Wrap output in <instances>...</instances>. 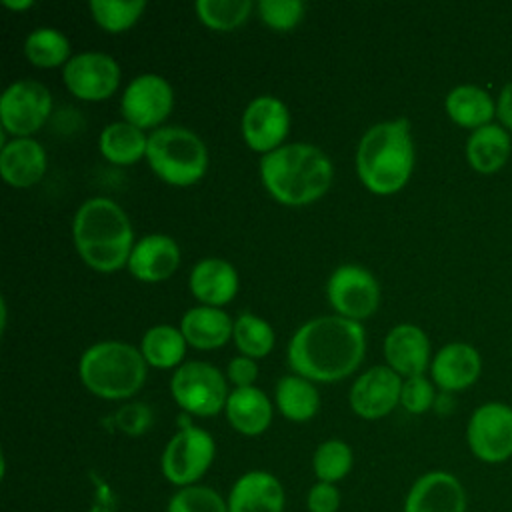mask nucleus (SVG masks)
Segmentation results:
<instances>
[{
	"mask_svg": "<svg viewBox=\"0 0 512 512\" xmlns=\"http://www.w3.org/2000/svg\"><path fill=\"white\" fill-rule=\"evenodd\" d=\"M366 350V330L344 316H318L302 324L288 344L294 374L312 382H334L352 374Z\"/></svg>",
	"mask_w": 512,
	"mask_h": 512,
	"instance_id": "1",
	"label": "nucleus"
},
{
	"mask_svg": "<svg viewBox=\"0 0 512 512\" xmlns=\"http://www.w3.org/2000/svg\"><path fill=\"white\" fill-rule=\"evenodd\" d=\"M72 240L80 258L98 272H114L126 266L134 248L128 214L104 196L80 204L72 220Z\"/></svg>",
	"mask_w": 512,
	"mask_h": 512,
	"instance_id": "2",
	"label": "nucleus"
},
{
	"mask_svg": "<svg viewBox=\"0 0 512 512\" xmlns=\"http://www.w3.org/2000/svg\"><path fill=\"white\" fill-rule=\"evenodd\" d=\"M332 174L330 158L308 142L282 144L260 160L264 188L288 206L310 204L324 196L332 184Z\"/></svg>",
	"mask_w": 512,
	"mask_h": 512,
	"instance_id": "3",
	"label": "nucleus"
},
{
	"mask_svg": "<svg viewBox=\"0 0 512 512\" xmlns=\"http://www.w3.org/2000/svg\"><path fill=\"white\" fill-rule=\"evenodd\" d=\"M414 168V142L406 118L384 120L370 126L356 150V170L362 184L374 194H394Z\"/></svg>",
	"mask_w": 512,
	"mask_h": 512,
	"instance_id": "4",
	"label": "nucleus"
},
{
	"mask_svg": "<svg viewBox=\"0 0 512 512\" xmlns=\"http://www.w3.org/2000/svg\"><path fill=\"white\" fill-rule=\"evenodd\" d=\"M148 364L140 348L104 340L86 348L78 362L82 384L96 396L106 400H122L134 396L146 380Z\"/></svg>",
	"mask_w": 512,
	"mask_h": 512,
	"instance_id": "5",
	"label": "nucleus"
},
{
	"mask_svg": "<svg viewBox=\"0 0 512 512\" xmlns=\"http://www.w3.org/2000/svg\"><path fill=\"white\" fill-rule=\"evenodd\" d=\"M146 160L160 180L190 186L206 174L208 150L196 132L184 126H160L148 134Z\"/></svg>",
	"mask_w": 512,
	"mask_h": 512,
	"instance_id": "6",
	"label": "nucleus"
},
{
	"mask_svg": "<svg viewBox=\"0 0 512 512\" xmlns=\"http://www.w3.org/2000/svg\"><path fill=\"white\" fill-rule=\"evenodd\" d=\"M174 402L194 416H216L226 408L228 386L224 374L202 360L180 364L170 380Z\"/></svg>",
	"mask_w": 512,
	"mask_h": 512,
	"instance_id": "7",
	"label": "nucleus"
},
{
	"mask_svg": "<svg viewBox=\"0 0 512 512\" xmlns=\"http://www.w3.org/2000/svg\"><path fill=\"white\" fill-rule=\"evenodd\" d=\"M216 456V442L200 426H182L164 446L160 468L164 478L176 488L198 484L210 470Z\"/></svg>",
	"mask_w": 512,
	"mask_h": 512,
	"instance_id": "8",
	"label": "nucleus"
},
{
	"mask_svg": "<svg viewBox=\"0 0 512 512\" xmlns=\"http://www.w3.org/2000/svg\"><path fill=\"white\" fill-rule=\"evenodd\" d=\"M50 112L52 94L38 80H16L0 96V122L14 138H28L40 130Z\"/></svg>",
	"mask_w": 512,
	"mask_h": 512,
	"instance_id": "9",
	"label": "nucleus"
},
{
	"mask_svg": "<svg viewBox=\"0 0 512 512\" xmlns=\"http://www.w3.org/2000/svg\"><path fill=\"white\" fill-rule=\"evenodd\" d=\"M470 452L486 464H502L512 458V408L502 402L478 406L466 426Z\"/></svg>",
	"mask_w": 512,
	"mask_h": 512,
	"instance_id": "10",
	"label": "nucleus"
},
{
	"mask_svg": "<svg viewBox=\"0 0 512 512\" xmlns=\"http://www.w3.org/2000/svg\"><path fill=\"white\" fill-rule=\"evenodd\" d=\"M330 306L338 316L348 320H364L378 308L380 286L372 272L358 264L338 266L326 284Z\"/></svg>",
	"mask_w": 512,
	"mask_h": 512,
	"instance_id": "11",
	"label": "nucleus"
},
{
	"mask_svg": "<svg viewBox=\"0 0 512 512\" xmlns=\"http://www.w3.org/2000/svg\"><path fill=\"white\" fill-rule=\"evenodd\" d=\"M174 106L170 82L154 72L134 76L120 98V112L126 122L138 128L158 126Z\"/></svg>",
	"mask_w": 512,
	"mask_h": 512,
	"instance_id": "12",
	"label": "nucleus"
},
{
	"mask_svg": "<svg viewBox=\"0 0 512 512\" xmlns=\"http://www.w3.org/2000/svg\"><path fill=\"white\" fill-rule=\"evenodd\" d=\"M62 80L80 100H106L120 84V66L106 52L86 50L64 64Z\"/></svg>",
	"mask_w": 512,
	"mask_h": 512,
	"instance_id": "13",
	"label": "nucleus"
},
{
	"mask_svg": "<svg viewBox=\"0 0 512 512\" xmlns=\"http://www.w3.org/2000/svg\"><path fill=\"white\" fill-rule=\"evenodd\" d=\"M240 130L246 144L262 154L282 146L290 130L288 106L270 94L256 96L242 112Z\"/></svg>",
	"mask_w": 512,
	"mask_h": 512,
	"instance_id": "14",
	"label": "nucleus"
},
{
	"mask_svg": "<svg viewBox=\"0 0 512 512\" xmlns=\"http://www.w3.org/2000/svg\"><path fill=\"white\" fill-rule=\"evenodd\" d=\"M402 378L390 366H372L350 388V408L364 420H378L400 404Z\"/></svg>",
	"mask_w": 512,
	"mask_h": 512,
	"instance_id": "15",
	"label": "nucleus"
},
{
	"mask_svg": "<svg viewBox=\"0 0 512 512\" xmlns=\"http://www.w3.org/2000/svg\"><path fill=\"white\" fill-rule=\"evenodd\" d=\"M468 496L462 482L446 470L418 476L406 492L402 512H466Z\"/></svg>",
	"mask_w": 512,
	"mask_h": 512,
	"instance_id": "16",
	"label": "nucleus"
},
{
	"mask_svg": "<svg viewBox=\"0 0 512 512\" xmlns=\"http://www.w3.org/2000/svg\"><path fill=\"white\" fill-rule=\"evenodd\" d=\"M228 512H284L282 482L266 470H248L236 478L228 496Z\"/></svg>",
	"mask_w": 512,
	"mask_h": 512,
	"instance_id": "17",
	"label": "nucleus"
},
{
	"mask_svg": "<svg viewBox=\"0 0 512 512\" xmlns=\"http://www.w3.org/2000/svg\"><path fill=\"white\" fill-rule=\"evenodd\" d=\"M180 248L168 234H146L134 242L128 258V272L142 282H160L176 272Z\"/></svg>",
	"mask_w": 512,
	"mask_h": 512,
	"instance_id": "18",
	"label": "nucleus"
},
{
	"mask_svg": "<svg viewBox=\"0 0 512 512\" xmlns=\"http://www.w3.org/2000/svg\"><path fill=\"white\" fill-rule=\"evenodd\" d=\"M384 358L400 376H420L430 362V342L416 324H398L384 338Z\"/></svg>",
	"mask_w": 512,
	"mask_h": 512,
	"instance_id": "19",
	"label": "nucleus"
},
{
	"mask_svg": "<svg viewBox=\"0 0 512 512\" xmlns=\"http://www.w3.org/2000/svg\"><path fill=\"white\" fill-rule=\"evenodd\" d=\"M188 286L204 306L222 308L238 292V272L224 258H202L194 264Z\"/></svg>",
	"mask_w": 512,
	"mask_h": 512,
	"instance_id": "20",
	"label": "nucleus"
},
{
	"mask_svg": "<svg viewBox=\"0 0 512 512\" xmlns=\"http://www.w3.org/2000/svg\"><path fill=\"white\" fill-rule=\"evenodd\" d=\"M48 160L44 146L34 138H12L0 150V174L16 188L36 184L46 172Z\"/></svg>",
	"mask_w": 512,
	"mask_h": 512,
	"instance_id": "21",
	"label": "nucleus"
},
{
	"mask_svg": "<svg viewBox=\"0 0 512 512\" xmlns=\"http://www.w3.org/2000/svg\"><path fill=\"white\" fill-rule=\"evenodd\" d=\"M482 368L480 354L474 346L452 342L440 348L432 360V380L444 392L464 390L476 382Z\"/></svg>",
	"mask_w": 512,
	"mask_h": 512,
	"instance_id": "22",
	"label": "nucleus"
},
{
	"mask_svg": "<svg viewBox=\"0 0 512 512\" xmlns=\"http://www.w3.org/2000/svg\"><path fill=\"white\" fill-rule=\"evenodd\" d=\"M180 330L190 346L212 350L224 346L232 338L234 320L222 308L202 304L184 312Z\"/></svg>",
	"mask_w": 512,
	"mask_h": 512,
	"instance_id": "23",
	"label": "nucleus"
},
{
	"mask_svg": "<svg viewBox=\"0 0 512 512\" xmlns=\"http://www.w3.org/2000/svg\"><path fill=\"white\" fill-rule=\"evenodd\" d=\"M224 412L230 426L244 436H258L266 432L272 422V402L256 386L234 388Z\"/></svg>",
	"mask_w": 512,
	"mask_h": 512,
	"instance_id": "24",
	"label": "nucleus"
},
{
	"mask_svg": "<svg viewBox=\"0 0 512 512\" xmlns=\"http://www.w3.org/2000/svg\"><path fill=\"white\" fill-rule=\"evenodd\" d=\"M510 136L498 124H484L468 136L466 158L470 166L482 174L496 172L510 156Z\"/></svg>",
	"mask_w": 512,
	"mask_h": 512,
	"instance_id": "25",
	"label": "nucleus"
},
{
	"mask_svg": "<svg viewBox=\"0 0 512 512\" xmlns=\"http://www.w3.org/2000/svg\"><path fill=\"white\" fill-rule=\"evenodd\" d=\"M98 146L102 156L112 164H136L142 156H146L148 136L142 128L126 120H118L102 128Z\"/></svg>",
	"mask_w": 512,
	"mask_h": 512,
	"instance_id": "26",
	"label": "nucleus"
},
{
	"mask_svg": "<svg viewBox=\"0 0 512 512\" xmlns=\"http://www.w3.org/2000/svg\"><path fill=\"white\" fill-rule=\"evenodd\" d=\"M276 406L280 414L292 422H308L320 408V394L312 380L290 374L282 376L276 384Z\"/></svg>",
	"mask_w": 512,
	"mask_h": 512,
	"instance_id": "27",
	"label": "nucleus"
},
{
	"mask_svg": "<svg viewBox=\"0 0 512 512\" xmlns=\"http://www.w3.org/2000/svg\"><path fill=\"white\" fill-rule=\"evenodd\" d=\"M444 106L448 116L456 124L474 130L484 124H490V118L496 112V106L488 92L472 84H460L452 88L446 96Z\"/></svg>",
	"mask_w": 512,
	"mask_h": 512,
	"instance_id": "28",
	"label": "nucleus"
},
{
	"mask_svg": "<svg viewBox=\"0 0 512 512\" xmlns=\"http://www.w3.org/2000/svg\"><path fill=\"white\" fill-rule=\"evenodd\" d=\"M186 344L188 342L180 328L170 324H156L144 332L140 340V352L148 366L166 370L180 366Z\"/></svg>",
	"mask_w": 512,
	"mask_h": 512,
	"instance_id": "29",
	"label": "nucleus"
},
{
	"mask_svg": "<svg viewBox=\"0 0 512 512\" xmlns=\"http://www.w3.org/2000/svg\"><path fill=\"white\" fill-rule=\"evenodd\" d=\"M24 54L38 68L64 66L70 56V42L66 34L52 26H38L24 38Z\"/></svg>",
	"mask_w": 512,
	"mask_h": 512,
	"instance_id": "30",
	"label": "nucleus"
},
{
	"mask_svg": "<svg viewBox=\"0 0 512 512\" xmlns=\"http://www.w3.org/2000/svg\"><path fill=\"white\" fill-rule=\"evenodd\" d=\"M232 340L240 354L258 360L268 356V352L274 348V330L264 318L252 312H242L234 320Z\"/></svg>",
	"mask_w": 512,
	"mask_h": 512,
	"instance_id": "31",
	"label": "nucleus"
},
{
	"mask_svg": "<svg viewBox=\"0 0 512 512\" xmlns=\"http://www.w3.org/2000/svg\"><path fill=\"white\" fill-rule=\"evenodd\" d=\"M354 454L352 448L338 438L324 440L312 454V470L318 482L338 484L352 470Z\"/></svg>",
	"mask_w": 512,
	"mask_h": 512,
	"instance_id": "32",
	"label": "nucleus"
},
{
	"mask_svg": "<svg viewBox=\"0 0 512 512\" xmlns=\"http://www.w3.org/2000/svg\"><path fill=\"white\" fill-rule=\"evenodd\" d=\"M194 8L208 28L232 30L246 22L254 4L250 0H198Z\"/></svg>",
	"mask_w": 512,
	"mask_h": 512,
	"instance_id": "33",
	"label": "nucleus"
},
{
	"mask_svg": "<svg viewBox=\"0 0 512 512\" xmlns=\"http://www.w3.org/2000/svg\"><path fill=\"white\" fill-rule=\"evenodd\" d=\"M92 18L108 32L130 28L146 10L144 0H90Z\"/></svg>",
	"mask_w": 512,
	"mask_h": 512,
	"instance_id": "34",
	"label": "nucleus"
},
{
	"mask_svg": "<svg viewBox=\"0 0 512 512\" xmlns=\"http://www.w3.org/2000/svg\"><path fill=\"white\" fill-rule=\"evenodd\" d=\"M166 512H228V504L214 488L192 484L176 488L166 504Z\"/></svg>",
	"mask_w": 512,
	"mask_h": 512,
	"instance_id": "35",
	"label": "nucleus"
},
{
	"mask_svg": "<svg viewBox=\"0 0 512 512\" xmlns=\"http://www.w3.org/2000/svg\"><path fill=\"white\" fill-rule=\"evenodd\" d=\"M256 8L260 18L276 30H290L304 16V4L300 0H260Z\"/></svg>",
	"mask_w": 512,
	"mask_h": 512,
	"instance_id": "36",
	"label": "nucleus"
},
{
	"mask_svg": "<svg viewBox=\"0 0 512 512\" xmlns=\"http://www.w3.org/2000/svg\"><path fill=\"white\" fill-rule=\"evenodd\" d=\"M436 400L434 386L432 382L420 374V376H410L402 382V392H400V404L404 410L410 414H422L426 412Z\"/></svg>",
	"mask_w": 512,
	"mask_h": 512,
	"instance_id": "37",
	"label": "nucleus"
},
{
	"mask_svg": "<svg viewBox=\"0 0 512 512\" xmlns=\"http://www.w3.org/2000/svg\"><path fill=\"white\" fill-rule=\"evenodd\" d=\"M154 414L144 402H128L120 406L114 414V422L126 436H142L152 426Z\"/></svg>",
	"mask_w": 512,
	"mask_h": 512,
	"instance_id": "38",
	"label": "nucleus"
},
{
	"mask_svg": "<svg viewBox=\"0 0 512 512\" xmlns=\"http://www.w3.org/2000/svg\"><path fill=\"white\" fill-rule=\"evenodd\" d=\"M340 490L336 484L314 482L306 494L308 512H338L340 508Z\"/></svg>",
	"mask_w": 512,
	"mask_h": 512,
	"instance_id": "39",
	"label": "nucleus"
},
{
	"mask_svg": "<svg viewBox=\"0 0 512 512\" xmlns=\"http://www.w3.org/2000/svg\"><path fill=\"white\" fill-rule=\"evenodd\" d=\"M228 380L236 386V388H246V386H254L256 378H258V364L254 358H248L244 354L234 356L228 362L226 368Z\"/></svg>",
	"mask_w": 512,
	"mask_h": 512,
	"instance_id": "40",
	"label": "nucleus"
},
{
	"mask_svg": "<svg viewBox=\"0 0 512 512\" xmlns=\"http://www.w3.org/2000/svg\"><path fill=\"white\" fill-rule=\"evenodd\" d=\"M496 112H498V118L504 122V126L512 130V80L502 88L498 96Z\"/></svg>",
	"mask_w": 512,
	"mask_h": 512,
	"instance_id": "41",
	"label": "nucleus"
},
{
	"mask_svg": "<svg viewBox=\"0 0 512 512\" xmlns=\"http://www.w3.org/2000/svg\"><path fill=\"white\" fill-rule=\"evenodd\" d=\"M2 4L8 8H14V10H24V8H30L34 2L32 0H2Z\"/></svg>",
	"mask_w": 512,
	"mask_h": 512,
	"instance_id": "42",
	"label": "nucleus"
}]
</instances>
